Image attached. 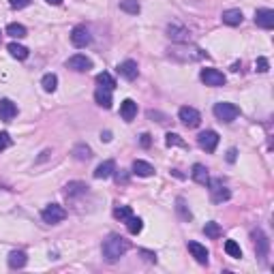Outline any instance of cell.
Here are the masks:
<instances>
[{"label": "cell", "instance_id": "obj_39", "mask_svg": "<svg viewBox=\"0 0 274 274\" xmlns=\"http://www.w3.org/2000/svg\"><path fill=\"white\" fill-rule=\"evenodd\" d=\"M139 144H142V148L152 146V137H150V133H142V135H139Z\"/></svg>", "mask_w": 274, "mask_h": 274}, {"label": "cell", "instance_id": "obj_6", "mask_svg": "<svg viewBox=\"0 0 274 274\" xmlns=\"http://www.w3.org/2000/svg\"><path fill=\"white\" fill-rule=\"evenodd\" d=\"M178 118H180L182 125L189 126V128H197L201 125V114L195 107H189V105L180 107V111H178Z\"/></svg>", "mask_w": 274, "mask_h": 274}, {"label": "cell", "instance_id": "obj_36", "mask_svg": "<svg viewBox=\"0 0 274 274\" xmlns=\"http://www.w3.org/2000/svg\"><path fill=\"white\" fill-rule=\"evenodd\" d=\"M268 69H270V63H268V58H264V56H259L255 63V71L257 73H268Z\"/></svg>", "mask_w": 274, "mask_h": 274}, {"label": "cell", "instance_id": "obj_1", "mask_svg": "<svg viewBox=\"0 0 274 274\" xmlns=\"http://www.w3.org/2000/svg\"><path fill=\"white\" fill-rule=\"evenodd\" d=\"M128 247H131L128 240L118 236V233H111V236H107V240L103 242V247H101V251H103V259L107 261V264H116L120 257H125Z\"/></svg>", "mask_w": 274, "mask_h": 274}, {"label": "cell", "instance_id": "obj_20", "mask_svg": "<svg viewBox=\"0 0 274 274\" xmlns=\"http://www.w3.org/2000/svg\"><path fill=\"white\" fill-rule=\"evenodd\" d=\"M114 171H116V163L114 161H103V163H101L97 169H94V178H97V180H105V178H109V176H114Z\"/></svg>", "mask_w": 274, "mask_h": 274}, {"label": "cell", "instance_id": "obj_9", "mask_svg": "<svg viewBox=\"0 0 274 274\" xmlns=\"http://www.w3.org/2000/svg\"><path fill=\"white\" fill-rule=\"evenodd\" d=\"M90 41H92V35L84 24L75 26L73 30H71V43H73L75 47H86V45H90Z\"/></svg>", "mask_w": 274, "mask_h": 274}, {"label": "cell", "instance_id": "obj_40", "mask_svg": "<svg viewBox=\"0 0 274 274\" xmlns=\"http://www.w3.org/2000/svg\"><path fill=\"white\" fill-rule=\"evenodd\" d=\"M9 4L13 9H26L28 4H30V0H9Z\"/></svg>", "mask_w": 274, "mask_h": 274}, {"label": "cell", "instance_id": "obj_29", "mask_svg": "<svg viewBox=\"0 0 274 274\" xmlns=\"http://www.w3.org/2000/svg\"><path fill=\"white\" fill-rule=\"evenodd\" d=\"M41 86H43L45 92H54L56 88H58V77H56L54 73H45L43 80H41Z\"/></svg>", "mask_w": 274, "mask_h": 274}, {"label": "cell", "instance_id": "obj_2", "mask_svg": "<svg viewBox=\"0 0 274 274\" xmlns=\"http://www.w3.org/2000/svg\"><path fill=\"white\" fill-rule=\"evenodd\" d=\"M212 111H214L216 120L225 122V125H229V122H233L240 116V107L233 103H227V101H221V103H216L214 107H212Z\"/></svg>", "mask_w": 274, "mask_h": 274}, {"label": "cell", "instance_id": "obj_34", "mask_svg": "<svg viewBox=\"0 0 274 274\" xmlns=\"http://www.w3.org/2000/svg\"><path fill=\"white\" fill-rule=\"evenodd\" d=\"M225 253L229 257H233V259H240V257H242V249H240V244L236 242V240H227L225 242Z\"/></svg>", "mask_w": 274, "mask_h": 274}, {"label": "cell", "instance_id": "obj_44", "mask_svg": "<svg viewBox=\"0 0 274 274\" xmlns=\"http://www.w3.org/2000/svg\"><path fill=\"white\" fill-rule=\"evenodd\" d=\"M49 4H63V0H47Z\"/></svg>", "mask_w": 274, "mask_h": 274}, {"label": "cell", "instance_id": "obj_24", "mask_svg": "<svg viewBox=\"0 0 274 274\" xmlns=\"http://www.w3.org/2000/svg\"><path fill=\"white\" fill-rule=\"evenodd\" d=\"M71 154H73L75 161H88L92 156V150L88 144H75L73 150H71Z\"/></svg>", "mask_w": 274, "mask_h": 274}, {"label": "cell", "instance_id": "obj_4", "mask_svg": "<svg viewBox=\"0 0 274 274\" xmlns=\"http://www.w3.org/2000/svg\"><path fill=\"white\" fill-rule=\"evenodd\" d=\"M41 219L45 223H49V225H56V223L66 219V210L60 204H49V206H45V208L41 210Z\"/></svg>", "mask_w": 274, "mask_h": 274}, {"label": "cell", "instance_id": "obj_30", "mask_svg": "<svg viewBox=\"0 0 274 274\" xmlns=\"http://www.w3.org/2000/svg\"><path fill=\"white\" fill-rule=\"evenodd\" d=\"M97 84H99L101 88H107V90H114V88L118 86L114 77H111L109 73H105V71H103V73H99V75H97Z\"/></svg>", "mask_w": 274, "mask_h": 274}, {"label": "cell", "instance_id": "obj_37", "mask_svg": "<svg viewBox=\"0 0 274 274\" xmlns=\"http://www.w3.org/2000/svg\"><path fill=\"white\" fill-rule=\"evenodd\" d=\"M114 178H116V182H118V184H128V180H131V176H128L126 169H116Z\"/></svg>", "mask_w": 274, "mask_h": 274}, {"label": "cell", "instance_id": "obj_13", "mask_svg": "<svg viewBox=\"0 0 274 274\" xmlns=\"http://www.w3.org/2000/svg\"><path fill=\"white\" fill-rule=\"evenodd\" d=\"M118 73L125 77L126 82L137 80V75H139L137 63H135V60H125V63H120V64H118Z\"/></svg>", "mask_w": 274, "mask_h": 274}, {"label": "cell", "instance_id": "obj_21", "mask_svg": "<svg viewBox=\"0 0 274 274\" xmlns=\"http://www.w3.org/2000/svg\"><path fill=\"white\" fill-rule=\"evenodd\" d=\"M191 178H193V180L197 182V184H208V180H210L208 167L201 165V163H195L193 169H191Z\"/></svg>", "mask_w": 274, "mask_h": 274}, {"label": "cell", "instance_id": "obj_38", "mask_svg": "<svg viewBox=\"0 0 274 274\" xmlns=\"http://www.w3.org/2000/svg\"><path fill=\"white\" fill-rule=\"evenodd\" d=\"M11 144H13V139H11L9 133H0V152H2V150H7Z\"/></svg>", "mask_w": 274, "mask_h": 274}, {"label": "cell", "instance_id": "obj_32", "mask_svg": "<svg viewBox=\"0 0 274 274\" xmlns=\"http://www.w3.org/2000/svg\"><path fill=\"white\" fill-rule=\"evenodd\" d=\"M165 144L169 148H187V142H184L178 133H167V135H165Z\"/></svg>", "mask_w": 274, "mask_h": 274}, {"label": "cell", "instance_id": "obj_16", "mask_svg": "<svg viewBox=\"0 0 274 274\" xmlns=\"http://www.w3.org/2000/svg\"><path fill=\"white\" fill-rule=\"evenodd\" d=\"M189 251H191V255L195 257V261L201 266H206L208 264V249L204 247V244H199V242H189Z\"/></svg>", "mask_w": 274, "mask_h": 274}, {"label": "cell", "instance_id": "obj_31", "mask_svg": "<svg viewBox=\"0 0 274 274\" xmlns=\"http://www.w3.org/2000/svg\"><path fill=\"white\" fill-rule=\"evenodd\" d=\"M120 11H125L128 15H137L142 7H139L137 0H120Z\"/></svg>", "mask_w": 274, "mask_h": 274}, {"label": "cell", "instance_id": "obj_18", "mask_svg": "<svg viewBox=\"0 0 274 274\" xmlns=\"http://www.w3.org/2000/svg\"><path fill=\"white\" fill-rule=\"evenodd\" d=\"M221 20H223V24H227V26H240L242 20H244V15H242L240 9H227V11H223Z\"/></svg>", "mask_w": 274, "mask_h": 274}, {"label": "cell", "instance_id": "obj_11", "mask_svg": "<svg viewBox=\"0 0 274 274\" xmlns=\"http://www.w3.org/2000/svg\"><path fill=\"white\" fill-rule=\"evenodd\" d=\"M167 37L176 43H187L191 39V32H189V28H184L182 24H176L174 21V24L167 26Z\"/></svg>", "mask_w": 274, "mask_h": 274}, {"label": "cell", "instance_id": "obj_28", "mask_svg": "<svg viewBox=\"0 0 274 274\" xmlns=\"http://www.w3.org/2000/svg\"><path fill=\"white\" fill-rule=\"evenodd\" d=\"M131 216H133L131 206H116L114 208V219H118L120 223H126Z\"/></svg>", "mask_w": 274, "mask_h": 274}, {"label": "cell", "instance_id": "obj_8", "mask_svg": "<svg viewBox=\"0 0 274 274\" xmlns=\"http://www.w3.org/2000/svg\"><path fill=\"white\" fill-rule=\"evenodd\" d=\"M208 184H210V199L214 204H223V201L232 197V191L227 187H223L221 180H208Z\"/></svg>", "mask_w": 274, "mask_h": 274}, {"label": "cell", "instance_id": "obj_23", "mask_svg": "<svg viewBox=\"0 0 274 274\" xmlns=\"http://www.w3.org/2000/svg\"><path fill=\"white\" fill-rule=\"evenodd\" d=\"M94 101L101 105V107H105V109H109L111 107V90H107V88H97L94 90Z\"/></svg>", "mask_w": 274, "mask_h": 274}, {"label": "cell", "instance_id": "obj_27", "mask_svg": "<svg viewBox=\"0 0 274 274\" xmlns=\"http://www.w3.org/2000/svg\"><path fill=\"white\" fill-rule=\"evenodd\" d=\"M204 233H206V236H208V238L216 240V238H221V236H223V229H221V225H219V223L210 221V223H206V225H204Z\"/></svg>", "mask_w": 274, "mask_h": 274}, {"label": "cell", "instance_id": "obj_22", "mask_svg": "<svg viewBox=\"0 0 274 274\" xmlns=\"http://www.w3.org/2000/svg\"><path fill=\"white\" fill-rule=\"evenodd\" d=\"M133 174H137L139 178H150L154 174V167L146 163V161L137 159V161H133Z\"/></svg>", "mask_w": 274, "mask_h": 274}, {"label": "cell", "instance_id": "obj_41", "mask_svg": "<svg viewBox=\"0 0 274 274\" xmlns=\"http://www.w3.org/2000/svg\"><path fill=\"white\" fill-rule=\"evenodd\" d=\"M139 253H142L144 257H146V259L150 261V264H156V253H152V251H146V249H142Z\"/></svg>", "mask_w": 274, "mask_h": 274}, {"label": "cell", "instance_id": "obj_43", "mask_svg": "<svg viewBox=\"0 0 274 274\" xmlns=\"http://www.w3.org/2000/svg\"><path fill=\"white\" fill-rule=\"evenodd\" d=\"M101 139H103V142H111V133L109 131H103V133H101Z\"/></svg>", "mask_w": 274, "mask_h": 274}, {"label": "cell", "instance_id": "obj_25", "mask_svg": "<svg viewBox=\"0 0 274 274\" xmlns=\"http://www.w3.org/2000/svg\"><path fill=\"white\" fill-rule=\"evenodd\" d=\"M7 49H9V54L13 56V58H18V60H26V58H28V54H30V52H28V47L20 45V43H15V41H13V43H9Z\"/></svg>", "mask_w": 274, "mask_h": 274}, {"label": "cell", "instance_id": "obj_5", "mask_svg": "<svg viewBox=\"0 0 274 274\" xmlns=\"http://www.w3.org/2000/svg\"><path fill=\"white\" fill-rule=\"evenodd\" d=\"M199 80L206 84V86L210 88H219V86H225V75H223V71L219 69H201L199 73Z\"/></svg>", "mask_w": 274, "mask_h": 274}, {"label": "cell", "instance_id": "obj_14", "mask_svg": "<svg viewBox=\"0 0 274 274\" xmlns=\"http://www.w3.org/2000/svg\"><path fill=\"white\" fill-rule=\"evenodd\" d=\"M18 116V105L9 99H0V120L9 122Z\"/></svg>", "mask_w": 274, "mask_h": 274}, {"label": "cell", "instance_id": "obj_12", "mask_svg": "<svg viewBox=\"0 0 274 274\" xmlns=\"http://www.w3.org/2000/svg\"><path fill=\"white\" fill-rule=\"evenodd\" d=\"M255 24L264 30H272L274 28V11L272 9H257L255 11Z\"/></svg>", "mask_w": 274, "mask_h": 274}, {"label": "cell", "instance_id": "obj_19", "mask_svg": "<svg viewBox=\"0 0 274 274\" xmlns=\"http://www.w3.org/2000/svg\"><path fill=\"white\" fill-rule=\"evenodd\" d=\"M120 116H122V120H126V122H131L133 118L137 116V103L133 99H125L122 101V105H120Z\"/></svg>", "mask_w": 274, "mask_h": 274}, {"label": "cell", "instance_id": "obj_26", "mask_svg": "<svg viewBox=\"0 0 274 274\" xmlns=\"http://www.w3.org/2000/svg\"><path fill=\"white\" fill-rule=\"evenodd\" d=\"M176 212H178V216H180L182 221H191V219H193L191 210H189L187 201H184L182 197H178V199H176Z\"/></svg>", "mask_w": 274, "mask_h": 274}, {"label": "cell", "instance_id": "obj_33", "mask_svg": "<svg viewBox=\"0 0 274 274\" xmlns=\"http://www.w3.org/2000/svg\"><path fill=\"white\" fill-rule=\"evenodd\" d=\"M126 229H128V233H131V236H137V233L144 229V221L139 219V216H131V219L126 221Z\"/></svg>", "mask_w": 274, "mask_h": 274}, {"label": "cell", "instance_id": "obj_42", "mask_svg": "<svg viewBox=\"0 0 274 274\" xmlns=\"http://www.w3.org/2000/svg\"><path fill=\"white\" fill-rule=\"evenodd\" d=\"M236 159H238V150L236 148H229L227 150V163H236Z\"/></svg>", "mask_w": 274, "mask_h": 274}, {"label": "cell", "instance_id": "obj_35", "mask_svg": "<svg viewBox=\"0 0 274 274\" xmlns=\"http://www.w3.org/2000/svg\"><path fill=\"white\" fill-rule=\"evenodd\" d=\"M7 35L13 37V39H24L28 35V30H26V26H21V24H9L7 26Z\"/></svg>", "mask_w": 274, "mask_h": 274}, {"label": "cell", "instance_id": "obj_10", "mask_svg": "<svg viewBox=\"0 0 274 274\" xmlns=\"http://www.w3.org/2000/svg\"><path fill=\"white\" fill-rule=\"evenodd\" d=\"M66 66H69L71 71H77V73H86V71L92 69V60L86 58L84 54H75L66 60Z\"/></svg>", "mask_w": 274, "mask_h": 274}, {"label": "cell", "instance_id": "obj_17", "mask_svg": "<svg viewBox=\"0 0 274 274\" xmlns=\"http://www.w3.org/2000/svg\"><path fill=\"white\" fill-rule=\"evenodd\" d=\"M7 264H9V268H13V270H20V268H24L28 264V255L24 251H11L7 257Z\"/></svg>", "mask_w": 274, "mask_h": 274}, {"label": "cell", "instance_id": "obj_7", "mask_svg": "<svg viewBox=\"0 0 274 274\" xmlns=\"http://www.w3.org/2000/svg\"><path fill=\"white\" fill-rule=\"evenodd\" d=\"M219 133L216 131H204V133H199V137H197V144H199V148L201 150H206V152H214L216 146H219Z\"/></svg>", "mask_w": 274, "mask_h": 274}, {"label": "cell", "instance_id": "obj_3", "mask_svg": "<svg viewBox=\"0 0 274 274\" xmlns=\"http://www.w3.org/2000/svg\"><path fill=\"white\" fill-rule=\"evenodd\" d=\"M251 238H253V244H255V253L259 257L261 261L268 259V255H270V240L261 229H253V233H251Z\"/></svg>", "mask_w": 274, "mask_h": 274}, {"label": "cell", "instance_id": "obj_15", "mask_svg": "<svg viewBox=\"0 0 274 274\" xmlns=\"http://www.w3.org/2000/svg\"><path fill=\"white\" fill-rule=\"evenodd\" d=\"M69 199L73 197H80V195H86L88 193V184L86 182H80V180H73L69 184H64V191H63Z\"/></svg>", "mask_w": 274, "mask_h": 274}]
</instances>
